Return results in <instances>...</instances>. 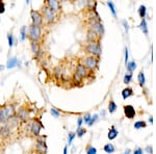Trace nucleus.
<instances>
[{"mask_svg": "<svg viewBox=\"0 0 156 154\" xmlns=\"http://www.w3.org/2000/svg\"><path fill=\"white\" fill-rule=\"evenodd\" d=\"M1 69H2V67H1V66H0V70H1Z\"/></svg>", "mask_w": 156, "mask_h": 154, "instance_id": "09e8293b", "label": "nucleus"}, {"mask_svg": "<svg viewBox=\"0 0 156 154\" xmlns=\"http://www.w3.org/2000/svg\"><path fill=\"white\" fill-rule=\"evenodd\" d=\"M63 67H56V68H55V73H54L55 77H61V76L63 75Z\"/></svg>", "mask_w": 156, "mask_h": 154, "instance_id": "393cba45", "label": "nucleus"}, {"mask_svg": "<svg viewBox=\"0 0 156 154\" xmlns=\"http://www.w3.org/2000/svg\"><path fill=\"white\" fill-rule=\"evenodd\" d=\"M7 121H9V119L5 115L4 107H3V105L0 106V123H6Z\"/></svg>", "mask_w": 156, "mask_h": 154, "instance_id": "dca6fc26", "label": "nucleus"}, {"mask_svg": "<svg viewBox=\"0 0 156 154\" xmlns=\"http://www.w3.org/2000/svg\"><path fill=\"white\" fill-rule=\"evenodd\" d=\"M146 150H147L149 153H152V148H151L150 146H149V147H147V149H146Z\"/></svg>", "mask_w": 156, "mask_h": 154, "instance_id": "37998d69", "label": "nucleus"}, {"mask_svg": "<svg viewBox=\"0 0 156 154\" xmlns=\"http://www.w3.org/2000/svg\"><path fill=\"white\" fill-rule=\"evenodd\" d=\"M91 118H92V116H91L90 114H87V115L84 116V119H83L84 123H87V124H89V123H90V121H91Z\"/></svg>", "mask_w": 156, "mask_h": 154, "instance_id": "e433bc0d", "label": "nucleus"}, {"mask_svg": "<svg viewBox=\"0 0 156 154\" xmlns=\"http://www.w3.org/2000/svg\"><path fill=\"white\" fill-rule=\"evenodd\" d=\"M128 63V49H125V63L127 65Z\"/></svg>", "mask_w": 156, "mask_h": 154, "instance_id": "ea45409f", "label": "nucleus"}, {"mask_svg": "<svg viewBox=\"0 0 156 154\" xmlns=\"http://www.w3.org/2000/svg\"><path fill=\"white\" fill-rule=\"evenodd\" d=\"M1 130H2V126H1V124H0V133H1Z\"/></svg>", "mask_w": 156, "mask_h": 154, "instance_id": "49530a36", "label": "nucleus"}, {"mask_svg": "<svg viewBox=\"0 0 156 154\" xmlns=\"http://www.w3.org/2000/svg\"><path fill=\"white\" fill-rule=\"evenodd\" d=\"M68 152V146H65V148H63V154H67Z\"/></svg>", "mask_w": 156, "mask_h": 154, "instance_id": "c03bdc74", "label": "nucleus"}, {"mask_svg": "<svg viewBox=\"0 0 156 154\" xmlns=\"http://www.w3.org/2000/svg\"><path fill=\"white\" fill-rule=\"evenodd\" d=\"M90 30H92L93 32H95L97 36H102L103 33H104V28H103V25L100 23L99 21H95V20H92L90 24Z\"/></svg>", "mask_w": 156, "mask_h": 154, "instance_id": "0eeeda50", "label": "nucleus"}, {"mask_svg": "<svg viewBox=\"0 0 156 154\" xmlns=\"http://www.w3.org/2000/svg\"><path fill=\"white\" fill-rule=\"evenodd\" d=\"M139 27H141V29L143 31H144V33L146 34V36H148V27H147V22H146V20L145 19H143L141 22V25H139Z\"/></svg>", "mask_w": 156, "mask_h": 154, "instance_id": "aec40b11", "label": "nucleus"}, {"mask_svg": "<svg viewBox=\"0 0 156 154\" xmlns=\"http://www.w3.org/2000/svg\"><path fill=\"white\" fill-rule=\"evenodd\" d=\"M82 77H81L80 75H78L77 73H74V75H73V81L75 82V83H77V85H80L81 82H82Z\"/></svg>", "mask_w": 156, "mask_h": 154, "instance_id": "5701e85b", "label": "nucleus"}, {"mask_svg": "<svg viewBox=\"0 0 156 154\" xmlns=\"http://www.w3.org/2000/svg\"><path fill=\"white\" fill-rule=\"evenodd\" d=\"M27 38L30 42H38L40 43L42 39V29L40 26H34V25H30L28 28V32H27Z\"/></svg>", "mask_w": 156, "mask_h": 154, "instance_id": "f257e3e1", "label": "nucleus"}, {"mask_svg": "<svg viewBox=\"0 0 156 154\" xmlns=\"http://www.w3.org/2000/svg\"><path fill=\"white\" fill-rule=\"evenodd\" d=\"M85 132H87V130H85V128H77V132H76V134H77L79 137H81V136H83V134H85Z\"/></svg>", "mask_w": 156, "mask_h": 154, "instance_id": "7c9ffc66", "label": "nucleus"}, {"mask_svg": "<svg viewBox=\"0 0 156 154\" xmlns=\"http://www.w3.org/2000/svg\"><path fill=\"white\" fill-rule=\"evenodd\" d=\"M84 50L87 53L91 54V56H95V58H98L102 52L99 42H89Z\"/></svg>", "mask_w": 156, "mask_h": 154, "instance_id": "f03ea898", "label": "nucleus"}, {"mask_svg": "<svg viewBox=\"0 0 156 154\" xmlns=\"http://www.w3.org/2000/svg\"><path fill=\"white\" fill-rule=\"evenodd\" d=\"M87 154H97V150H96V148L95 147H93V146H91V145H89L87 147Z\"/></svg>", "mask_w": 156, "mask_h": 154, "instance_id": "a878e982", "label": "nucleus"}, {"mask_svg": "<svg viewBox=\"0 0 156 154\" xmlns=\"http://www.w3.org/2000/svg\"><path fill=\"white\" fill-rule=\"evenodd\" d=\"M17 65H18V59L16 58H9V59L6 67H7L9 69H11V68H14V67L17 66Z\"/></svg>", "mask_w": 156, "mask_h": 154, "instance_id": "6ab92c4d", "label": "nucleus"}, {"mask_svg": "<svg viewBox=\"0 0 156 154\" xmlns=\"http://www.w3.org/2000/svg\"><path fill=\"white\" fill-rule=\"evenodd\" d=\"M124 154H130V150H126V151L124 152Z\"/></svg>", "mask_w": 156, "mask_h": 154, "instance_id": "a18cd8bd", "label": "nucleus"}, {"mask_svg": "<svg viewBox=\"0 0 156 154\" xmlns=\"http://www.w3.org/2000/svg\"><path fill=\"white\" fill-rule=\"evenodd\" d=\"M82 122H83L82 118H78V124H77L78 128H80V127H81V124H82Z\"/></svg>", "mask_w": 156, "mask_h": 154, "instance_id": "a19ab883", "label": "nucleus"}, {"mask_svg": "<svg viewBox=\"0 0 156 154\" xmlns=\"http://www.w3.org/2000/svg\"><path fill=\"white\" fill-rule=\"evenodd\" d=\"M132 94H133V91H132L131 88H126L124 89L123 92H122V96H123V99L126 100L127 98H129L130 96H131Z\"/></svg>", "mask_w": 156, "mask_h": 154, "instance_id": "f3484780", "label": "nucleus"}, {"mask_svg": "<svg viewBox=\"0 0 156 154\" xmlns=\"http://www.w3.org/2000/svg\"><path fill=\"white\" fill-rule=\"evenodd\" d=\"M97 118H98V116H97V115L93 116V117L91 118V121H90V123H89V125H90V126H92V125H93V124L97 121Z\"/></svg>", "mask_w": 156, "mask_h": 154, "instance_id": "58836bf2", "label": "nucleus"}, {"mask_svg": "<svg viewBox=\"0 0 156 154\" xmlns=\"http://www.w3.org/2000/svg\"><path fill=\"white\" fill-rule=\"evenodd\" d=\"M97 34L95 32H93L92 30H90L89 29V31H87V41L89 42H99L98 41V39H97Z\"/></svg>", "mask_w": 156, "mask_h": 154, "instance_id": "2eb2a0df", "label": "nucleus"}, {"mask_svg": "<svg viewBox=\"0 0 156 154\" xmlns=\"http://www.w3.org/2000/svg\"><path fill=\"white\" fill-rule=\"evenodd\" d=\"M45 4L48 6L50 9H52L55 14H57V13L59 12L60 3L58 2V1H55V0H47V1L45 2Z\"/></svg>", "mask_w": 156, "mask_h": 154, "instance_id": "9d476101", "label": "nucleus"}, {"mask_svg": "<svg viewBox=\"0 0 156 154\" xmlns=\"http://www.w3.org/2000/svg\"><path fill=\"white\" fill-rule=\"evenodd\" d=\"M116 109H117V104L114 103V100H110V102H109V105H108V110L110 114L116 112Z\"/></svg>", "mask_w": 156, "mask_h": 154, "instance_id": "4be33fe9", "label": "nucleus"}, {"mask_svg": "<svg viewBox=\"0 0 156 154\" xmlns=\"http://www.w3.org/2000/svg\"><path fill=\"white\" fill-rule=\"evenodd\" d=\"M135 68H136V63H135V61H128V63H127V70H128L130 73H131Z\"/></svg>", "mask_w": 156, "mask_h": 154, "instance_id": "b1692460", "label": "nucleus"}, {"mask_svg": "<svg viewBox=\"0 0 156 154\" xmlns=\"http://www.w3.org/2000/svg\"><path fill=\"white\" fill-rule=\"evenodd\" d=\"M80 63L83 67H85L89 71H93L98 67V63H99V61H98V58H95V56H87L81 59Z\"/></svg>", "mask_w": 156, "mask_h": 154, "instance_id": "7ed1b4c3", "label": "nucleus"}, {"mask_svg": "<svg viewBox=\"0 0 156 154\" xmlns=\"http://www.w3.org/2000/svg\"><path fill=\"white\" fill-rule=\"evenodd\" d=\"M30 17H31L32 25H34V26H40V27L43 25L44 19H43V16H42V14H41V12L32 9V11L30 12Z\"/></svg>", "mask_w": 156, "mask_h": 154, "instance_id": "423d86ee", "label": "nucleus"}, {"mask_svg": "<svg viewBox=\"0 0 156 154\" xmlns=\"http://www.w3.org/2000/svg\"><path fill=\"white\" fill-rule=\"evenodd\" d=\"M3 107H4V112H5V115L9 120H11V119L14 118L16 116V109L14 107V105L6 103V104L3 105Z\"/></svg>", "mask_w": 156, "mask_h": 154, "instance_id": "1a4fd4ad", "label": "nucleus"}, {"mask_svg": "<svg viewBox=\"0 0 156 154\" xmlns=\"http://www.w3.org/2000/svg\"><path fill=\"white\" fill-rule=\"evenodd\" d=\"M32 154H39V153H36V152H33V153Z\"/></svg>", "mask_w": 156, "mask_h": 154, "instance_id": "de8ad7c7", "label": "nucleus"}, {"mask_svg": "<svg viewBox=\"0 0 156 154\" xmlns=\"http://www.w3.org/2000/svg\"><path fill=\"white\" fill-rule=\"evenodd\" d=\"M104 151L106 152V153H114V147L112 144H107V145L104 146Z\"/></svg>", "mask_w": 156, "mask_h": 154, "instance_id": "412c9836", "label": "nucleus"}, {"mask_svg": "<svg viewBox=\"0 0 156 154\" xmlns=\"http://www.w3.org/2000/svg\"><path fill=\"white\" fill-rule=\"evenodd\" d=\"M134 154H144V151H143V150H141V149H136V150H135L134 151Z\"/></svg>", "mask_w": 156, "mask_h": 154, "instance_id": "79ce46f5", "label": "nucleus"}, {"mask_svg": "<svg viewBox=\"0 0 156 154\" xmlns=\"http://www.w3.org/2000/svg\"><path fill=\"white\" fill-rule=\"evenodd\" d=\"M7 40H9V47H13V45H14V39H13V34H12V33H9V34H7Z\"/></svg>", "mask_w": 156, "mask_h": 154, "instance_id": "72a5a7b5", "label": "nucleus"}, {"mask_svg": "<svg viewBox=\"0 0 156 154\" xmlns=\"http://www.w3.org/2000/svg\"><path fill=\"white\" fill-rule=\"evenodd\" d=\"M17 117H18L20 121L27 122L29 120V112H28V109L25 108V107H21L19 109L18 114H17Z\"/></svg>", "mask_w": 156, "mask_h": 154, "instance_id": "6e6552de", "label": "nucleus"}, {"mask_svg": "<svg viewBox=\"0 0 156 154\" xmlns=\"http://www.w3.org/2000/svg\"><path fill=\"white\" fill-rule=\"evenodd\" d=\"M36 153L39 154H46L47 153V146L45 144V141H39L38 139V143L36 145Z\"/></svg>", "mask_w": 156, "mask_h": 154, "instance_id": "9b49d317", "label": "nucleus"}, {"mask_svg": "<svg viewBox=\"0 0 156 154\" xmlns=\"http://www.w3.org/2000/svg\"><path fill=\"white\" fill-rule=\"evenodd\" d=\"M4 12H5V5H4V3L0 0V15L3 14Z\"/></svg>", "mask_w": 156, "mask_h": 154, "instance_id": "4c0bfd02", "label": "nucleus"}, {"mask_svg": "<svg viewBox=\"0 0 156 154\" xmlns=\"http://www.w3.org/2000/svg\"><path fill=\"white\" fill-rule=\"evenodd\" d=\"M138 82H139V85H144L145 82H146L145 75H144V73H143V72H141L139 74H138Z\"/></svg>", "mask_w": 156, "mask_h": 154, "instance_id": "cd10ccee", "label": "nucleus"}, {"mask_svg": "<svg viewBox=\"0 0 156 154\" xmlns=\"http://www.w3.org/2000/svg\"><path fill=\"white\" fill-rule=\"evenodd\" d=\"M30 47H31V51H32L33 55L34 56H38L41 51V45H40V43L38 42H30Z\"/></svg>", "mask_w": 156, "mask_h": 154, "instance_id": "4468645a", "label": "nucleus"}, {"mask_svg": "<svg viewBox=\"0 0 156 154\" xmlns=\"http://www.w3.org/2000/svg\"><path fill=\"white\" fill-rule=\"evenodd\" d=\"M42 123L40 120L38 119H33L31 121H29V129H30V132L32 133V135L34 136H39L40 135V131L42 129Z\"/></svg>", "mask_w": 156, "mask_h": 154, "instance_id": "39448f33", "label": "nucleus"}, {"mask_svg": "<svg viewBox=\"0 0 156 154\" xmlns=\"http://www.w3.org/2000/svg\"><path fill=\"white\" fill-rule=\"evenodd\" d=\"M76 73H77L78 75H80L82 78L89 76V70H87L85 67L82 66L81 63H78L77 67H76Z\"/></svg>", "mask_w": 156, "mask_h": 154, "instance_id": "ddd939ff", "label": "nucleus"}, {"mask_svg": "<svg viewBox=\"0 0 156 154\" xmlns=\"http://www.w3.org/2000/svg\"><path fill=\"white\" fill-rule=\"evenodd\" d=\"M75 133L74 132H70L69 133V137H68V143H69V145H71V143H72V141H73V139L75 137Z\"/></svg>", "mask_w": 156, "mask_h": 154, "instance_id": "f704fd0d", "label": "nucleus"}, {"mask_svg": "<svg viewBox=\"0 0 156 154\" xmlns=\"http://www.w3.org/2000/svg\"><path fill=\"white\" fill-rule=\"evenodd\" d=\"M138 13H139V16H141V18L144 19L145 16H146V6H145V5H141V6H139Z\"/></svg>", "mask_w": 156, "mask_h": 154, "instance_id": "c85d7f7f", "label": "nucleus"}, {"mask_svg": "<svg viewBox=\"0 0 156 154\" xmlns=\"http://www.w3.org/2000/svg\"><path fill=\"white\" fill-rule=\"evenodd\" d=\"M51 114H52V116H53V117H55V118H58V117H59V112H57L56 109L55 108H51Z\"/></svg>", "mask_w": 156, "mask_h": 154, "instance_id": "c9c22d12", "label": "nucleus"}, {"mask_svg": "<svg viewBox=\"0 0 156 154\" xmlns=\"http://www.w3.org/2000/svg\"><path fill=\"white\" fill-rule=\"evenodd\" d=\"M41 14H42L43 16V19H44L48 24H52V23H54L55 20H56V14H55L52 9H49L46 4H44V6H43L42 13H41Z\"/></svg>", "mask_w": 156, "mask_h": 154, "instance_id": "20e7f679", "label": "nucleus"}, {"mask_svg": "<svg viewBox=\"0 0 156 154\" xmlns=\"http://www.w3.org/2000/svg\"><path fill=\"white\" fill-rule=\"evenodd\" d=\"M124 114L128 119H133L135 116V109L132 105H125L124 106Z\"/></svg>", "mask_w": 156, "mask_h": 154, "instance_id": "f8f14e48", "label": "nucleus"}, {"mask_svg": "<svg viewBox=\"0 0 156 154\" xmlns=\"http://www.w3.org/2000/svg\"><path fill=\"white\" fill-rule=\"evenodd\" d=\"M107 5L109 6V9H110L111 13H112V15H114V17H116V16H117V12H116V9H114V3L110 2V1H108V2H107Z\"/></svg>", "mask_w": 156, "mask_h": 154, "instance_id": "473e14b6", "label": "nucleus"}, {"mask_svg": "<svg viewBox=\"0 0 156 154\" xmlns=\"http://www.w3.org/2000/svg\"><path fill=\"white\" fill-rule=\"evenodd\" d=\"M146 122H144V121H138V122H136V123L134 124V127L136 128V129H139V128H143V127H146Z\"/></svg>", "mask_w": 156, "mask_h": 154, "instance_id": "c756f323", "label": "nucleus"}, {"mask_svg": "<svg viewBox=\"0 0 156 154\" xmlns=\"http://www.w3.org/2000/svg\"><path fill=\"white\" fill-rule=\"evenodd\" d=\"M26 29H27L26 26H23V27L21 28V30H20V32H21V40H22V41H24V40L26 39V36H27Z\"/></svg>", "mask_w": 156, "mask_h": 154, "instance_id": "bb28decb", "label": "nucleus"}, {"mask_svg": "<svg viewBox=\"0 0 156 154\" xmlns=\"http://www.w3.org/2000/svg\"><path fill=\"white\" fill-rule=\"evenodd\" d=\"M118 136V130L114 128V126L111 127L109 132H108V139H114Z\"/></svg>", "mask_w": 156, "mask_h": 154, "instance_id": "a211bd4d", "label": "nucleus"}, {"mask_svg": "<svg viewBox=\"0 0 156 154\" xmlns=\"http://www.w3.org/2000/svg\"><path fill=\"white\" fill-rule=\"evenodd\" d=\"M131 78H132V74L131 73H128V74H126L125 75V77H124V83L125 85H128L130 82V80H131Z\"/></svg>", "mask_w": 156, "mask_h": 154, "instance_id": "2f4dec72", "label": "nucleus"}]
</instances>
